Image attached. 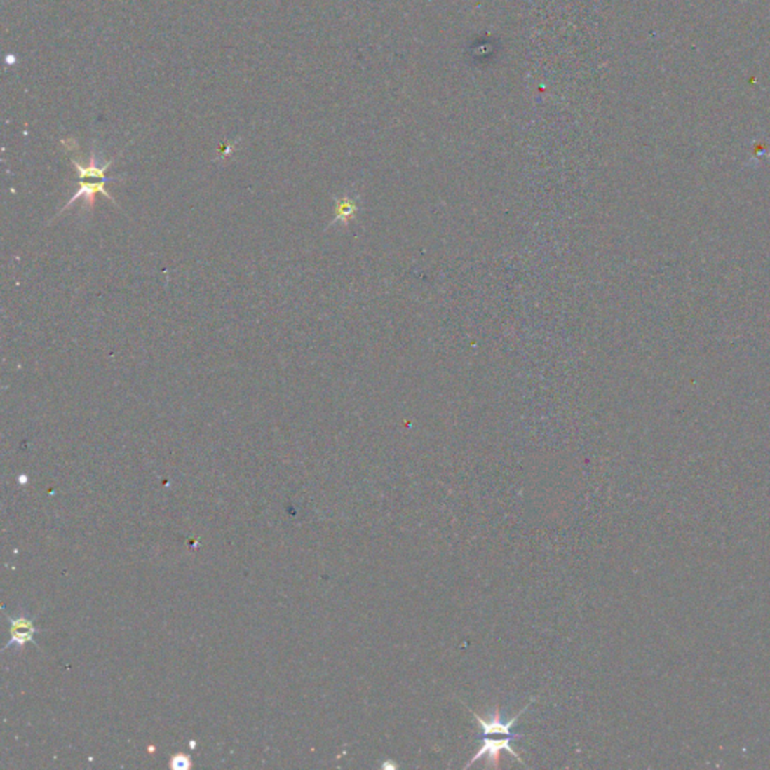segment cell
I'll list each match as a JSON object with an SVG mask.
<instances>
[{
	"label": "cell",
	"instance_id": "1",
	"mask_svg": "<svg viewBox=\"0 0 770 770\" xmlns=\"http://www.w3.org/2000/svg\"><path fill=\"white\" fill-rule=\"evenodd\" d=\"M76 166V169L79 170V175H80V182H79V191L71 197V199L68 201V203L62 208V210L55 215L53 220H56L58 217H60V214H64L68 208L76 203L77 201L83 199L85 201V205L92 208L93 203H95V196L98 193L104 194L107 197V199L110 202H113L114 205H118L116 201L113 199V196L107 191L106 189V182H107V178H106V170L112 166V161L106 163L102 166V168H98L97 163H95V155H92L90 157V163L88 166H83L80 164L79 161H72ZM119 206V205H118ZM51 220V222H53Z\"/></svg>",
	"mask_w": 770,
	"mask_h": 770
},
{
	"label": "cell",
	"instance_id": "2",
	"mask_svg": "<svg viewBox=\"0 0 770 770\" xmlns=\"http://www.w3.org/2000/svg\"><path fill=\"white\" fill-rule=\"evenodd\" d=\"M515 738L518 737H513V736H506L504 738H491L489 736H483V743H482V748L480 751H478L471 759L470 763H468L465 766V769H468L470 766H473L475 762H478V759H482L483 757H486V766L489 767H498L499 764V752L501 751H507L512 754L519 763H524L521 758H519L518 752L513 749L512 746V742L515 741Z\"/></svg>",
	"mask_w": 770,
	"mask_h": 770
},
{
	"label": "cell",
	"instance_id": "3",
	"mask_svg": "<svg viewBox=\"0 0 770 770\" xmlns=\"http://www.w3.org/2000/svg\"><path fill=\"white\" fill-rule=\"evenodd\" d=\"M533 701H534V698L529 700V703L524 707V709H522L521 712H519L516 716H513L512 720H508V721H503V720H501V712H499V707H498V705L495 707V712H494V715H492L491 720H487V721L483 720L482 716H478L474 710H471V709H468V710H470V712L473 713V716L478 721V724H480L482 730H483V736L503 734V736H513V737L521 738V737H522L521 734H513V733H512V728L516 725V721L519 720V716L524 715V713L527 712V709L529 707V704H532Z\"/></svg>",
	"mask_w": 770,
	"mask_h": 770
},
{
	"label": "cell",
	"instance_id": "4",
	"mask_svg": "<svg viewBox=\"0 0 770 770\" xmlns=\"http://www.w3.org/2000/svg\"><path fill=\"white\" fill-rule=\"evenodd\" d=\"M36 632L38 630L35 629L32 620L26 617L11 619V640H9L6 647L13 646V644L14 646H23L29 641H34Z\"/></svg>",
	"mask_w": 770,
	"mask_h": 770
},
{
	"label": "cell",
	"instance_id": "5",
	"mask_svg": "<svg viewBox=\"0 0 770 770\" xmlns=\"http://www.w3.org/2000/svg\"><path fill=\"white\" fill-rule=\"evenodd\" d=\"M170 766H172V769H175V770H187V769L190 767V758H189V755L178 754V755H175V757L172 758Z\"/></svg>",
	"mask_w": 770,
	"mask_h": 770
},
{
	"label": "cell",
	"instance_id": "6",
	"mask_svg": "<svg viewBox=\"0 0 770 770\" xmlns=\"http://www.w3.org/2000/svg\"><path fill=\"white\" fill-rule=\"evenodd\" d=\"M352 212L351 206L348 202H342L337 208V218H343V220H346L348 215Z\"/></svg>",
	"mask_w": 770,
	"mask_h": 770
}]
</instances>
